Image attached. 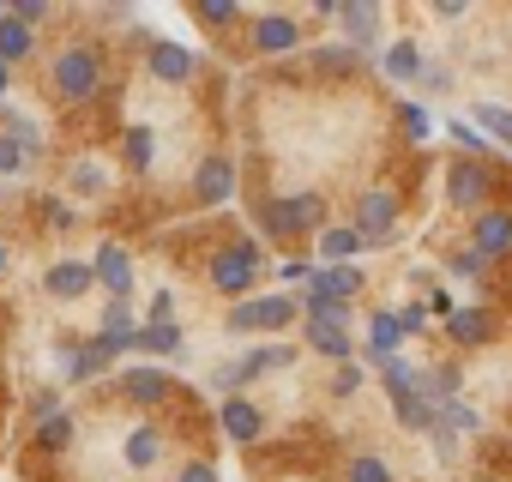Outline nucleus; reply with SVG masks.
I'll list each match as a JSON object with an SVG mask.
<instances>
[{
	"mask_svg": "<svg viewBox=\"0 0 512 482\" xmlns=\"http://www.w3.org/2000/svg\"><path fill=\"white\" fill-rule=\"evenodd\" d=\"M127 163H133V169L151 163V127H133V133H127Z\"/></svg>",
	"mask_w": 512,
	"mask_h": 482,
	"instance_id": "2f4dec72",
	"label": "nucleus"
},
{
	"mask_svg": "<svg viewBox=\"0 0 512 482\" xmlns=\"http://www.w3.org/2000/svg\"><path fill=\"white\" fill-rule=\"evenodd\" d=\"M410 332H404V320L392 314V308H380V314H368V344H362V362H374V368H386L392 356H398V344H404Z\"/></svg>",
	"mask_w": 512,
	"mask_h": 482,
	"instance_id": "6e6552de",
	"label": "nucleus"
},
{
	"mask_svg": "<svg viewBox=\"0 0 512 482\" xmlns=\"http://www.w3.org/2000/svg\"><path fill=\"white\" fill-rule=\"evenodd\" d=\"M181 482H217V470H211V464H187Z\"/></svg>",
	"mask_w": 512,
	"mask_h": 482,
	"instance_id": "a18cd8bd",
	"label": "nucleus"
},
{
	"mask_svg": "<svg viewBox=\"0 0 512 482\" xmlns=\"http://www.w3.org/2000/svg\"><path fill=\"white\" fill-rule=\"evenodd\" d=\"M440 422L452 428V434H482V416L464 404V398H452V404H440Z\"/></svg>",
	"mask_w": 512,
	"mask_h": 482,
	"instance_id": "cd10ccee",
	"label": "nucleus"
},
{
	"mask_svg": "<svg viewBox=\"0 0 512 482\" xmlns=\"http://www.w3.org/2000/svg\"><path fill=\"white\" fill-rule=\"evenodd\" d=\"M91 278H97V266H85V260H61V266H49V296H85Z\"/></svg>",
	"mask_w": 512,
	"mask_h": 482,
	"instance_id": "a211bd4d",
	"label": "nucleus"
},
{
	"mask_svg": "<svg viewBox=\"0 0 512 482\" xmlns=\"http://www.w3.org/2000/svg\"><path fill=\"white\" fill-rule=\"evenodd\" d=\"M320 217H326V199H320V193H290V199H272V205L260 211V223H266L272 235H302V229H320Z\"/></svg>",
	"mask_w": 512,
	"mask_h": 482,
	"instance_id": "7ed1b4c3",
	"label": "nucleus"
},
{
	"mask_svg": "<svg viewBox=\"0 0 512 482\" xmlns=\"http://www.w3.org/2000/svg\"><path fill=\"white\" fill-rule=\"evenodd\" d=\"M151 73H157V79H187V73H193V49L157 43V49H151Z\"/></svg>",
	"mask_w": 512,
	"mask_h": 482,
	"instance_id": "412c9836",
	"label": "nucleus"
},
{
	"mask_svg": "<svg viewBox=\"0 0 512 482\" xmlns=\"http://www.w3.org/2000/svg\"><path fill=\"white\" fill-rule=\"evenodd\" d=\"M356 386H362V368H356V362H344V368H338V380H332V392H338V398H350Z\"/></svg>",
	"mask_w": 512,
	"mask_h": 482,
	"instance_id": "ea45409f",
	"label": "nucleus"
},
{
	"mask_svg": "<svg viewBox=\"0 0 512 482\" xmlns=\"http://www.w3.org/2000/svg\"><path fill=\"white\" fill-rule=\"evenodd\" d=\"M476 133L494 139L500 151H512V109L506 103H476Z\"/></svg>",
	"mask_w": 512,
	"mask_h": 482,
	"instance_id": "6ab92c4d",
	"label": "nucleus"
},
{
	"mask_svg": "<svg viewBox=\"0 0 512 482\" xmlns=\"http://www.w3.org/2000/svg\"><path fill=\"white\" fill-rule=\"evenodd\" d=\"M350 296H362V272L356 266H326V272H314L302 302H350Z\"/></svg>",
	"mask_w": 512,
	"mask_h": 482,
	"instance_id": "f8f14e48",
	"label": "nucleus"
},
{
	"mask_svg": "<svg viewBox=\"0 0 512 482\" xmlns=\"http://www.w3.org/2000/svg\"><path fill=\"white\" fill-rule=\"evenodd\" d=\"M97 278H103L115 296H127V290H133V260H127V248H103V254H97Z\"/></svg>",
	"mask_w": 512,
	"mask_h": 482,
	"instance_id": "aec40b11",
	"label": "nucleus"
},
{
	"mask_svg": "<svg viewBox=\"0 0 512 482\" xmlns=\"http://www.w3.org/2000/svg\"><path fill=\"white\" fill-rule=\"evenodd\" d=\"M37 440H43L49 452H61V446L73 440V422H67V416H55V422H43V434H37Z\"/></svg>",
	"mask_w": 512,
	"mask_h": 482,
	"instance_id": "473e14b6",
	"label": "nucleus"
},
{
	"mask_svg": "<svg viewBox=\"0 0 512 482\" xmlns=\"http://www.w3.org/2000/svg\"><path fill=\"white\" fill-rule=\"evenodd\" d=\"M0 266H7V248H0Z\"/></svg>",
	"mask_w": 512,
	"mask_h": 482,
	"instance_id": "09e8293b",
	"label": "nucleus"
},
{
	"mask_svg": "<svg viewBox=\"0 0 512 482\" xmlns=\"http://www.w3.org/2000/svg\"><path fill=\"white\" fill-rule=\"evenodd\" d=\"M344 482H392V464H386V458H374V452H362V458H350Z\"/></svg>",
	"mask_w": 512,
	"mask_h": 482,
	"instance_id": "c85d7f7f",
	"label": "nucleus"
},
{
	"mask_svg": "<svg viewBox=\"0 0 512 482\" xmlns=\"http://www.w3.org/2000/svg\"><path fill=\"white\" fill-rule=\"evenodd\" d=\"M253 278H260V248H253V241H229V248L211 260V284L223 296H241Z\"/></svg>",
	"mask_w": 512,
	"mask_h": 482,
	"instance_id": "39448f33",
	"label": "nucleus"
},
{
	"mask_svg": "<svg viewBox=\"0 0 512 482\" xmlns=\"http://www.w3.org/2000/svg\"><path fill=\"white\" fill-rule=\"evenodd\" d=\"M428 314H440V320H452V314H458V302H452L446 290H434V296H428Z\"/></svg>",
	"mask_w": 512,
	"mask_h": 482,
	"instance_id": "79ce46f5",
	"label": "nucleus"
},
{
	"mask_svg": "<svg viewBox=\"0 0 512 482\" xmlns=\"http://www.w3.org/2000/svg\"><path fill=\"white\" fill-rule=\"evenodd\" d=\"M133 350H151V356H181V326L169 320V326H145L139 338H133Z\"/></svg>",
	"mask_w": 512,
	"mask_h": 482,
	"instance_id": "5701e85b",
	"label": "nucleus"
},
{
	"mask_svg": "<svg viewBox=\"0 0 512 482\" xmlns=\"http://www.w3.org/2000/svg\"><path fill=\"white\" fill-rule=\"evenodd\" d=\"M464 13H470V0H434V19H446V25L464 19Z\"/></svg>",
	"mask_w": 512,
	"mask_h": 482,
	"instance_id": "a19ab883",
	"label": "nucleus"
},
{
	"mask_svg": "<svg viewBox=\"0 0 512 482\" xmlns=\"http://www.w3.org/2000/svg\"><path fill=\"white\" fill-rule=\"evenodd\" d=\"M199 19H211V25H229V19H235V0H199Z\"/></svg>",
	"mask_w": 512,
	"mask_h": 482,
	"instance_id": "c9c22d12",
	"label": "nucleus"
},
{
	"mask_svg": "<svg viewBox=\"0 0 512 482\" xmlns=\"http://www.w3.org/2000/svg\"><path fill=\"white\" fill-rule=\"evenodd\" d=\"M25 169V145L19 139H0V175H19Z\"/></svg>",
	"mask_w": 512,
	"mask_h": 482,
	"instance_id": "f704fd0d",
	"label": "nucleus"
},
{
	"mask_svg": "<svg viewBox=\"0 0 512 482\" xmlns=\"http://www.w3.org/2000/svg\"><path fill=\"white\" fill-rule=\"evenodd\" d=\"M157 452H163V446H157V428H133V434H127V458H133L139 470L157 464Z\"/></svg>",
	"mask_w": 512,
	"mask_h": 482,
	"instance_id": "c756f323",
	"label": "nucleus"
},
{
	"mask_svg": "<svg viewBox=\"0 0 512 482\" xmlns=\"http://www.w3.org/2000/svg\"><path fill=\"white\" fill-rule=\"evenodd\" d=\"M470 248H476L482 260H500V254H512V211H506V205H488V211H476V223H470Z\"/></svg>",
	"mask_w": 512,
	"mask_h": 482,
	"instance_id": "423d86ee",
	"label": "nucleus"
},
{
	"mask_svg": "<svg viewBox=\"0 0 512 482\" xmlns=\"http://www.w3.org/2000/svg\"><path fill=\"white\" fill-rule=\"evenodd\" d=\"M73 181H79L85 193H103V187H109V175H103L97 163H79V169H73Z\"/></svg>",
	"mask_w": 512,
	"mask_h": 482,
	"instance_id": "4c0bfd02",
	"label": "nucleus"
},
{
	"mask_svg": "<svg viewBox=\"0 0 512 482\" xmlns=\"http://www.w3.org/2000/svg\"><path fill=\"white\" fill-rule=\"evenodd\" d=\"M422 67H428V55H422L410 37H398V43H386V49H380V73H386V79H398V85L422 79Z\"/></svg>",
	"mask_w": 512,
	"mask_h": 482,
	"instance_id": "4468645a",
	"label": "nucleus"
},
{
	"mask_svg": "<svg viewBox=\"0 0 512 482\" xmlns=\"http://www.w3.org/2000/svg\"><path fill=\"white\" fill-rule=\"evenodd\" d=\"M308 344H314L320 356H332L338 368H344L350 350H356V344H350V326H338V320H308Z\"/></svg>",
	"mask_w": 512,
	"mask_h": 482,
	"instance_id": "dca6fc26",
	"label": "nucleus"
},
{
	"mask_svg": "<svg viewBox=\"0 0 512 482\" xmlns=\"http://www.w3.org/2000/svg\"><path fill=\"white\" fill-rule=\"evenodd\" d=\"M446 266H452V278H470V284H476V278H482V272H488V260H482V254H476V248H458V254H452V260H446Z\"/></svg>",
	"mask_w": 512,
	"mask_h": 482,
	"instance_id": "7c9ffc66",
	"label": "nucleus"
},
{
	"mask_svg": "<svg viewBox=\"0 0 512 482\" xmlns=\"http://www.w3.org/2000/svg\"><path fill=\"white\" fill-rule=\"evenodd\" d=\"M446 205L452 211H488L494 205V169L482 163V157H458L452 169H446Z\"/></svg>",
	"mask_w": 512,
	"mask_h": 482,
	"instance_id": "f257e3e1",
	"label": "nucleus"
},
{
	"mask_svg": "<svg viewBox=\"0 0 512 482\" xmlns=\"http://www.w3.org/2000/svg\"><path fill=\"white\" fill-rule=\"evenodd\" d=\"M338 25H344V43L350 49H374L380 43V7H368V0H344Z\"/></svg>",
	"mask_w": 512,
	"mask_h": 482,
	"instance_id": "9b49d317",
	"label": "nucleus"
},
{
	"mask_svg": "<svg viewBox=\"0 0 512 482\" xmlns=\"http://www.w3.org/2000/svg\"><path fill=\"white\" fill-rule=\"evenodd\" d=\"M260 428H266V416L253 410L247 398H223V434H229V440L247 446V440H260Z\"/></svg>",
	"mask_w": 512,
	"mask_h": 482,
	"instance_id": "f3484780",
	"label": "nucleus"
},
{
	"mask_svg": "<svg viewBox=\"0 0 512 482\" xmlns=\"http://www.w3.org/2000/svg\"><path fill=\"white\" fill-rule=\"evenodd\" d=\"M0 91H7V61H0Z\"/></svg>",
	"mask_w": 512,
	"mask_h": 482,
	"instance_id": "49530a36",
	"label": "nucleus"
},
{
	"mask_svg": "<svg viewBox=\"0 0 512 482\" xmlns=\"http://www.w3.org/2000/svg\"><path fill=\"white\" fill-rule=\"evenodd\" d=\"M31 416H43V422H55V392H37V404H31Z\"/></svg>",
	"mask_w": 512,
	"mask_h": 482,
	"instance_id": "c03bdc74",
	"label": "nucleus"
},
{
	"mask_svg": "<svg viewBox=\"0 0 512 482\" xmlns=\"http://www.w3.org/2000/svg\"><path fill=\"white\" fill-rule=\"evenodd\" d=\"M380 380H386V392H392V398H410V392L422 386V368H416V362H404V356H392V362L380 368Z\"/></svg>",
	"mask_w": 512,
	"mask_h": 482,
	"instance_id": "b1692460",
	"label": "nucleus"
},
{
	"mask_svg": "<svg viewBox=\"0 0 512 482\" xmlns=\"http://www.w3.org/2000/svg\"><path fill=\"white\" fill-rule=\"evenodd\" d=\"M446 133H452V139H458L464 151H488V139H482L476 127H464V121H446Z\"/></svg>",
	"mask_w": 512,
	"mask_h": 482,
	"instance_id": "e433bc0d",
	"label": "nucleus"
},
{
	"mask_svg": "<svg viewBox=\"0 0 512 482\" xmlns=\"http://www.w3.org/2000/svg\"><path fill=\"white\" fill-rule=\"evenodd\" d=\"M193 193H199V205H223V199H235V163H229L223 151L205 157L199 175H193Z\"/></svg>",
	"mask_w": 512,
	"mask_h": 482,
	"instance_id": "9d476101",
	"label": "nucleus"
},
{
	"mask_svg": "<svg viewBox=\"0 0 512 482\" xmlns=\"http://www.w3.org/2000/svg\"><path fill=\"white\" fill-rule=\"evenodd\" d=\"M356 229H362L368 248H386L392 229H398V193H392V187H368V193L356 199Z\"/></svg>",
	"mask_w": 512,
	"mask_h": 482,
	"instance_id": "20e7f679",
	"label": "nucleus"
},
{
	"mask_svg": "<svg viewBox=\"0 0 512 482\" xmlns=\"http://www.w3.org/2000/svg\"><path fill=\"white\" fill-rule=\"evenodd\" d=\"M494 326H500V320H494V308H488V302H470V308H458V314L446 320V338H452L458 350H476V344H488V338H494Z\"/></svg>",
	"mask_w": 512,
	"mask_h": 482,
	"instance_id": "1a4fd4ad",
	"label": "nucleus"
},
{
	"mask_svg": "<svg viewBox=\"0 0 512 482\" xmlns=\"http://www.w3.org/2000/svg\"><path fill=\"white\" fill-rule=\"evenodd\" d=\"M476 482H500V476H476Z\"/></svg>",
	"mask_w": 512,
	"mask_h": 482,
	"instance_id": "de8ad7c7",
	"label": "nucleus"
},
{
	"mask_svg": "<svg viewBox=\"0 0 512 482\" xmlns=\"http://www.w3.org/2000/svg\"><path fill=\"white\" fill-rule=\"evenodd\" d=\"M398 320H404V332H428V308H398Z\"/></svg>",
	"mask_w": 512,
	"mask_h": 482,
	"instance_id": "37998d69",
	"label": "nucleus"
},
{
	"mask_svg": "<svg viewBox=\"0 0 512 482\" xmlns=\"http://www.w3.org/2000/svg\"><path fill=\"white\" fill-rule=\"evenodd\" d=\"M428 440H434V452H440V464H452V458H458V434H452L446 422H434V428H428Z\"/></svg>",
	"mask_w": 512,
	"mask_h": 482,
	"instance_id": "72a5a7b5",
	"label": "nucleus"
},
{
	"mask_svg": "<svg viewBox=\"0 0 512 482\" xmlns=\"http://www.w3.org/2000/svg\"><path fill=\"white\" fill-rule=\"evenodd\" d=\"M296 43H302V25L284 19V13H266L260 25H253V49H260V55H290Z\"/></svg>",
	"mask_w": 512,
	"mask_h": 482,
	"instance_id": "ddd939ff",
	"label": "nucleus"
},
{
	"mask_svg": "<svg viewBox=\"0 0 512 482\" xmlns=\"http://www.w3.org/2000/svg\"><path fill=\"white\" fill-rule=\"evenodd\" d=\"M362 248H368V241H362L356 223H332V229H320V260H332V266H350Z\"/></svg>",
	"mask_w": 512,
	"mask_h": 482,
	"instance_id": "2eb2a0df",
	"label": "nucleus"
},
{
	"mask_svg": "<svg viewBox=\"0 0 512 482\" xmlns=\"http://www.w3.org/2000/svg\"><path fill=\"white\" fill-rule=\"evenodd\" d=\"M422 85H428V91H452V67L428 61V67H422Z\"/></svg>",
	"mask_w": 512,
	"mask_h": 482,
	"instance_id": "58836bf2",
	"label": "nucleus"
},
{
	"mask_svg": "<svg viewBox=\"0 0 512 482\" xmlns=\"http://www.w3.org/2000/svg\"><path fill=\"white\" fill-rule=\"evenodd\" d=\"M296 320V296H247L229 308V332H284Z\"/></svg>",
	"mask_w": 512,
	"mask_h": 482,
	"instance_id": "f03ea898",
	"label": "nucleus"
},
{
	"mask_svg": "<svg viewBox=\"0 0 512 482\" xmlns=\"http://www.w3.org/2000/svg\"><path fill=\"white\" fill-rule=\"evenodd\" d=\"M314 61H320L326 73H356V67H362V49H350V43H326Z\"/></svg>",
	"mask_w": 512,
	"mask_h": 482,
	"instance_id": "bb28decb",
	"label": "nucleus"
},
{
	"mask_svg": "<svg viewBox=\"0 0 512 482\" xmlns=\"http://www.w3.org/2000/svg\"><path fill=\"white\" fill-rule=\"evenodd\" d=\"M398 121H404V139H410V145H428V139H434V115H428L422 103H398Z\"/></svg>",
	"mask_w": 512,
	"mask_h": 482,
	"instance_id": "a878e982",
	"label": "nucleus"
},
{
	"mask_svg": "<svg viewBox=\"0 0 512 482\" xmlns=\"http://www.w3.org/2000/svg\"><path fill=\"white\" fill-rule=\"evenodd\" d=\"M169 392V380L157 374V368H127V398H139V404H157Z\"/></svg>",
	"mask_w": 512,
	"mask_h": 482,
	"instance_id": "393cba45",
	"label": "nucleus"
},
{
	"mask_svg": "<svg viewBox=\"0 0 512 482\" xmlns=\"http://www.w3.org/2000/svg\"><path fill=\"white\" fill-rule=\"evenodd\" d=\"M25 55H31V25L7 13L0 19V61H25Z\"/></svg>",
	"mask_w": 512,
	"mask_h": 482,
	"instance_id": "4be33fe9",
	"label": "nucleus"
},
{
	"mask_svg": "<svg viewBox=\"0 0 512 482\" xmlns=\"http://www.w3.org/2000/svg\"><path fill=\"white\" fill-rule=\"evenodd\" d=\"M55 85H61V97L85 103V97L97 91V55H91V49H67V55L55 61Z\"/></svg>",
	"mask_w": 512,
	"mask_h": 482,
	"instance_id": "0eeeda50",
	"label": "nucleus"
}]
</instances>
